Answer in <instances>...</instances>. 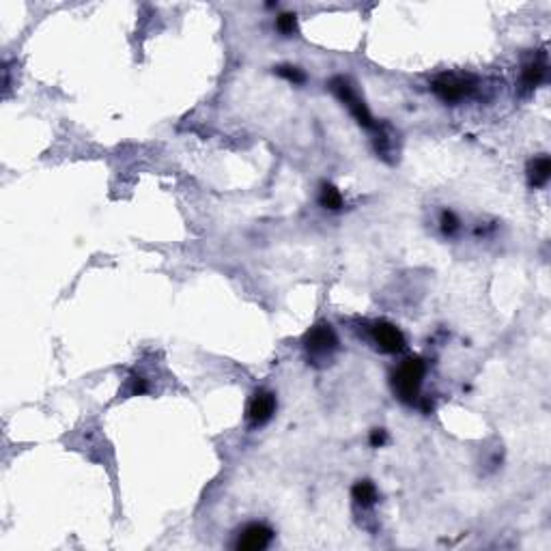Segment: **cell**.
<instances>
[{
  "instance_id": "3957f363",
  "label": "cell",
  "mask_w": 551,
  "mask_h": 551,
  "mask_svg": "<svg viewBox=\"0 0 551 551\" xmlns=\"http://www.w3.org/2000/svg\"><path fill=\"white\" fill-rule=\"evenodd\" d=\"M433 93L446 102V104H456L465 97H470L472 91L476 89V82L472 75H459V73H442L433 80L431 84Z\"/></svg>"
},
{
  "instance_id": "5b68a950",
  "label": "cell",
  "mask_w": 551,
  "mask_h": 551,
  "mask_svg": "<svg viewBox=\"0 0 551 551\" xmlns=\"http://www.w3.org/2000/svg\"><path fill=\"white\" fill-rule=\"evenodd\" d=\"M276 413V394L270 390H257L246 407V418L252 427H263Z\"/></svg>"
},
{
  "instance_id": "4fadbf2b",
  "label": "cell",
  "mask_w": 551,
  "mask_h": 551,
  "mask_svg": "<svg viewBox=\"0 0 551 551\" xmlns=\"http://www.w3.org/2000/svg\"><path fill=\"white\" fill-rule=\"evenodd\" d=\"M276 26L282 35H293L295 28H298V18H295V13H282V16H278Z\"/></svg>"
},
{
  "instance_id": "8fae6325",
  "label": "cell",
  "mask_w": 551,
  "mask_h": 551,
  "mask_svg": "<svg viewBox=\"0 0 551 551\" xmlns=\"http://www.w3.org/2000/svg\"><path fill=\"white\" fill-rule=\"evenodd\" d=\"M319 202H321L323 209H329V211H338V209H343V205H345L341 190H336L332 183H323V186H321Z\"/></svg>"
},
{
  "instance_id": "8992f818",
  "label": "cell",
  "mask_w": 551,
  "mask_h": 551,
  "mask_svg": "<svg viewBox=\"0 0 551 551\" xmlns=\"http://www.w3.org/2000/svg\"><path fill=\"white\" fill-rule=\"evenodd\" d=\"M370 336L384 353H401L407 345L405 334L390 321H375L370 327Z\"/></svg>"
},
{
  "instance_id": "9c48e42d",
  "label": "cell",
  "mask_w": 551,
  "mask_h": 551,
  "mask_svg": "<svg viewBox=\"0 0 551 551\" xmlns=\"http://www.w3.org/2000/svg\"><path fill=\"white\" fill-rule=\"evenodd\" d=\"M545 73H547V65L543 61H532L530 65H526L523 73H521V89H523V93L534 91L538 84L545 80Z\"/></svg>"
},
{
  "instance_id": "277c9868",
  "label": "cell",
  "mask_w": 551,
  "mask_h": 551,
  "mask_svg": "<svg viewBox=\"0 0 551 551\" xmlns=\"http://www.w3.org/2000/svg\"><path fill=\"white\" fill-rule=\"evenodd\" d=\"M304 349L313 362L329 358L338 349V336L327 321L313 325L304 336Z\"/></svg>"
},
{
  "instance_id": "52a82bcc",
  "label": "cell",
  "mask_w": 551,
  "mask_h": 551,
  "mask_svg": "<svg viewBox=\"0 0 551 551\" xmlns=\"http://www.w3.org/2000/svg\"><path fill=\"white\" fill-rule=\"evenodd\" d=\"M272 540H274V530L270 526L250 523L239 532L235 547L239 551H263L272 545Z\"/></svg>"
},
{
  "instance_id": "7a4b0ae2",
  "label": "cell",
  "mask_w": 551,
  "mask_h": 551,
  "mask_svg": "<svg viewBox=\"0 0 551 551\" xmlns=\"http://www.w3.org/2000/svg\"><path fill=\"white\" fill-rule=\"evenodd\" d=\"M329 89H332V93H334L338 99H341V102L349 108V112L353 114V119H356L362 127H366V130H375L377 123H375V119H373L368 106L364 104V99L358 95V91L349 84V80H345V78L338 75V78H334V80L329 82Z\"/></svg>"
},
{
  "instance_id": "30bf717a",
  "label": "cell",
  "mask_w": 551,
  "mask_h": 551,
  "mask_svg": "<svg viewBox=\"0 0 551 551\" xmlns=\"http://www.w3.org/2000/svg\"><path fill=\"white\" fill-rule=\"evenodd\" d=\"M351 495H353L356 504H360L362 508H370V506L377 504V499H379L377 487H375L370 480H360V483H356L353 489H351Z\"/></svg>"
},
{
  "instance_id": "6da1fadb",
  "label": "cell",
  "mask_w": 551,
  "mask_h": 551,
  "mask_svg": "<svg viewBox=\"0 0 551 551\" xmlns=\"http://www.w3.org/2000/svg\"><path fill=\"white\" fill-rule=\"evenodd\" d=\"M425 373H427V362L411 356L407 358L394 373H392V390L394 396L405 403V405H413L420 399V388L422 381H425Z\"/></svg>"
},
{
  "instance_id": "ba28073f",
  "label": "cell",
  "mask_w": 551,
  "mask_h": 551,
  "mask_svg": "<svg viewBox=\"0 0 551 551\" xmlns=\"http://www.w3.org/2000/svg\"><path fill=\"white\" fill-rule=\"evenodd\" d=\"M551 177V159L547 155H538L528 164V183L530 188H545Z\"/></svg>"
},
{
  "instance_id": "5bb4252c",
  "label": "cell",
  "mask_w": 551,
  "mask_h": 551,
  "mask_svg": "<svg viewBox=\"0 0 551 551\" xmlns=\"http://www.w3.org/2000/svg\"><path fill=\"white\" fill-rule=\"evenodd\" d=\"M440 224H442V231H444V235H454L456 231H459V218L452 214V211H442V220H440Z\"/></svg>"
},
{
  "instance_id": "7c38bea8",
  "label": "cell",
  "mask_w": 551,
  "mask_h": 551,
  "mask_svg": "<svg viewBox=\"0 0 551 551\" xmlns=\"http://www.w3.org/2000/svg\"><path fill=\"white\" fill-rule=\"evenodd\" d=\"M274 71H276L280 78H284V80H289V82H293V84H304V82H306V73H304L300 67L280 65V67H276Z\"/></svg>"
},
{
  "instance_id": "9a60e30c",
  "label": "cell",
  "mask_w": 551,
  "mask_h": 551,
  "mask_svg": "<svg viewBox=\"0 0 551 551\" xmlns=\"http://www.w3.org/2000/svg\"><path fill=\"white\" fill-rule=\"evenodd\" d=\"M386 440H388V435H386L384 429H375V431L370 433V446H373V448H381V446L386 444Z\"/></svg>"
},
{
  "instance_id": "2e32d148",
  "label": "cell",
  "mask_w": 551,
  "mask_h": 551,
  "mask_svg": "<svg viewBox=\"0 0 551 551\" xmlns=\"http://www.w3.org/2000/svg\"><path fill=\"white\" fill-rule=\"evenodd\" d=\"M147 390H149V386L143 377H132V394H145Z\"/></svg>"
}]
</instances>
